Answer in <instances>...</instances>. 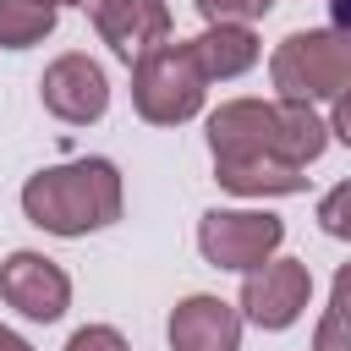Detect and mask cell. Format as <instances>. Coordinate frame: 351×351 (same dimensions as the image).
Instances as JSON below:
<instances>
[{
	"mask_svg": "<svg viewBox=\"0 0 351 351\" xmlns=\"http://www.w3.org/2000/svg\"><path fill=\"white\" fill-rule=\"evenodd\" d=\"M214 181L236 197H291L307 186L302 165H291L280 99H225L208 115Z\"/></svg>",
	"mask_w": 351,
	"mask_h": 351,
	"instance_id": "1",
	"label": "cell"
},
{
	"mask_svg": "<svg viewBox=\"0 0 351 351\" xmlns=\"http://www.w3.org/2000/svg\"><path fill=\"white\" fill-rule=\"evenodd\" d=\"M93 27H99V38L132 66L137 55H148L154 44L170 38V5H165V0H115L110 11L93 16Z\"/></svg>",
	"mask_w": 351,
	"mask_h": 351,
	"instance_id": "10",
	"label": "cell"
},
{
	"mask_svg": "<svg viewBox=\"0 0 351 351\" xmlns=\"http://www.w3.org/2000/svg\"><path fill=\"white\" fill-rule=\"evenodd\" d=\"M269 82H274V99H296V104L329 99L335 104L351 88V38L335 27L285 33L269 55Z\"/></svg>",
	"mask_w": 351,
	"mask_h": 351,
	"instance_id": "3",
	"label": "cell"
},
{
	"mask_svg": "<svg viewBox=\"0 0 351 351\" xmlns=\"http://www.w3.org/2000/svg\"><path fill=\"white\" fill-rule=\"evenodd\" d=\"M55 5L44 0H0V49H33L55 33Z\"/></svg>",
	"mask_w": 351,
	"mask_h": 351,
	"instance_id": "12",
	"label": "cell"
},
{
	"mask_svg": "<svg viewBox=\"0 0 351 351\" xmlns=\"http://www.w3.org/2000/svg\"><path fill=\"white\" fill-rule=\"evenodd\" d=\"M170 351H241V307H230L225 296H181L170 307Z\"/></svg>",
	"mask_w": 351,
	"mask_h": 351,
	"instance_id": "9",
	"label": "cell"
},
{
	"mask_svg": "<svg viewBox=\"0 0 351 351\" xmlns=\"http://www.w3.org/2000/svg\"><path fill=\"white\" fill-rule=\"evenodd\" d=\"M186 44H192L197 71H203L208 82H236V77H247V71L258 66V55H263V44H258V33H252L247 22H214V27H203V33L186 38Z\"/></svg>",
	"mask_w": 351,
	"mask_h": 351,
	"instance_id": "11",
	"label": "cell"
},
{
	"mask_svg": "<svg viewBox=\"0 0 351 351\" xmlns=\"http://www.w3.org/2000/svg\"><path fill=\"white\" fill-rule=\"evenodd\" d=\"M307 302H313V274H307L302 258H269L263 269L241 274V296H236L241 318L269 329V335L291 329L307 313Z\"/></svg>",
	"mask_w": 351,
	"mask_h": 351,
	"instance_id": "6",
	"label": "cell"
},
{
	"mask_svg": "<svg viewBox=\"0 0 351 351\" xmlns=\"http://www.w3.org/2000/svg\"><path fill=\"white\" fill-rule=\"evenodd\" d=\"M0 351H33V346H27L16 329H5V324H0Z\"/></svg>",
	"mask_w": 351,
	"mask_h": 351,
	"instance_id": "19",
	"label": "cell"
},
{
	"mask_svg": "<svg viewBox=\"0 0 351 351\" xmlns=\"http://www.w3.org/2000/svg\"><path fill=\"white\" fill-rule=\"evenodd\" d=\"M329 132H335V137H340V143L351 148V88H346V93L335 99V110H329Z\"/></svg>",
	"mask_w": 351,
	"mask_h": 351,
	"instance_id": "17",
	"label": "cell"
},
{
	"mask_svg": "<svg viewBox=\"0 0 351 351\" xmlns=\"http://www.w3.org/2000/svg\"><path fill=\"white\" fill-rule=\"evenodd\" d=\"M329 22H335V33L351 38V0H329Z\"/></svg>",
	"mask_w": 351,
	"mask_h": 351,
	"instance_id": "18",
	"label": "cell"
},
{
	"mask_svg": "<svg viewBox=\"0 0 351 351\" xmlns=\"http://www.w3.org/2000/svg\"><path fill=\"white\" fill-rule=\"evenodd\" d=\"M121 203H126V186H121V170L99 154L88 159H66V165H44L22 181V214L27 225L49 230V236H93L104 225L121 219Z\"/></svg>",
	"mask_w": 351,
	"mask_h": 351,
	"instance_id": "2",
	"label": "cell"
},
{
	"mask_svg": "<svg viewBox=\"0 0 351 351\" xmlns=\"http://www.w3.org/2000/svg\"><path fill=\"white\" fill-rule=\"evenodd\" d=\"M44 5H55V11H60V5H82V0H44Z\"/></svg>",
	"mask_w": 351,
	"mask_h": 351,
	"instance_id": "21",
	"label": "cell"
},
{
	"mask_svg": "<svg viewBox=\"0 0 351 351\" xmlns=\"http://www.w3.org/2000/svg\"><path fill=\"white\" fill-rule=\"evenodd\" d=\"M203 93H208V77L197 71V55L192 44H154L148 55L132 60V104L148 126H181L203 110Z\"/></svg>",
	"mask_w": 351,
	"mask_h": 351,
	"instance_id": "4",
	"label": "cell"
},
{
	"mask_svg": "<svg viewBox=\"0 0 351 351\" xmlns=\"http://www.w3.org/2000/svg\"><path fill=\"white\" fill-rule=\"evenodd\" d=\"M285 241V219L269 208H208L197 219V252L214 269L230 274H252L263 269Z\"/></svg>",
	"mask_w": 351,
	"mask_h": 351,
	"instance_id": "5",
	"label": "cell"
},
{
	"mask_svg": "<svg viewBox=\"0 0 351 351\" xmlns=\"http://www.w3.org/2000/svg\"><path fill=\"white\" fill-rule=\"evenodd\" d=\"M0 302H5L11 313L33 318V324H55V318H66V307H71V274H66L55 258H44V252L16 247V252H5V263H0Z\"/></svg>",
	"mask_w": 351,
	"mask_h": 351,
	"instance_id": "8",
	"label": "cell"
},
{
	"mask_svg": "<svg viewBox=\"0 0 351 351\" xmlns=\"http://www.w3.org/2000/svg\"><path fill=\"white\" fill-rule=\"evenodd\" d=\"M110 5H115V0H82V11H88V16H99V11H110Z\"/></svg>",
	"mask_w": 351,
	"mask_h": 351,
	"instance_id": "20",
	"label": "cell"
},
{
	"mask_svg": "<svg viewBox=\"0 0 351 351\" xmlns=\"http://www.w3.org/2000/svg\"><path fill=\"white\" fill-rule=\"evenodd\" d=\"M66 351H132V340H126L115 324H82V329L66 340Z\"/></svg>",
	"mask_w": 351,
	"mask_h": 351,
	"instance_id": "16",
	"label": "cell"
},
{
	"mask_svg": "<svg viewBox=\"0 0 351 351\" xmlns=\"http://www.w3.org/2000/svg\"><path fill=\"white\" fill-rule=\"evenodd\" d=\"M318 225H324V236L351 241V181H340L318 197Z\"/></svg>",
	"mask_w": 351,
	"mask_h": 351,
	"instance_id": "14",
	"label": "cell"
},
{
	"mask_svg": "<svg viewBox=\"0 0 351 351\" xmlns=\"http://www.w3.org/2000/svg\"><path fill=\"white\" fill-rule=\"evenodd\" d=\"M38 99H44V110H49L55 121H66V126H93V121H104V110H110V77H104V66H99L93 55L66 49V55H55V60L44 66Z\"/></svg>",
	"mask_w": 351,
	"mask_h": 351,
	"instance_id": "7",
	"label": "cell"
},
{
	"mask_svg": "<svg viewBox=\"0 0 351 351\" xmlns=\"http://www.w3.org/2000/svg\"><path fill=\"white\" fill-rule=\"evenodd\" d=\"M197 11H203V22L214 27V22H258V16H269L274 11V0H192Z\"/></svg>",
	"mask_w": 351,
	"mask_h": 351,
	"instance_id": "15",
	"label": "cell"
},
{
	"mask_svg": "<svg viewBox=\"0 0 351 351\" xmlns=\"http://www.w3.org/2000/svg\"><path fill=\"white\" fill-rule=\"evenodd\" d=\"M313 351H351V263L335 269V285H329V307L313 329Z\"/></svg>",
	"mask_w": 351,
	"mask_h": 351,
	"instance_id": "13",
	"label": "cell"
}]
</instances>
